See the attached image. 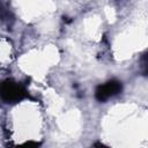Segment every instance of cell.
Masks as SVG:
<instances>
[{
    "label": "cell",
    "instance_id": "3957f363",
    "mask_svg": "<svg viewBox=\"0 0 148 148\" xmlns=\"http://www.w3.org/2000/svg\"><path fill=\"white\" fill-rule=\"evenodd\" d=\"M142 71H143V73L145 74H148V54H146L145 56V58H143V60H142Z\"/></svg>",
    "mask_w": 148,
    "mask_h": 148
},
{
    "label": "cell",
    "instance_id": "6da1fadb",
    "mask_svg": "<svg viewBox=\"0 0 148 148\" xmlns=\"http://www.w3.org/2000/svg\"><path fill=\"white\" fill-rule=\"evenodd\" d=\"M1 95L2 98L7 102H15V101H20L24 96V90L22 89L21 86L7 81L2 84Z\"/></svg>",
    "mask_w": 148,
    "mask_h": 148
},
{
    "label": "cell",
    "instance_id": "7a4b0ae2",
    "mask_svg": "<svg viewBox=\"0 0 148 148\" xmlns=\"http://www.w3.org/2000/svg\"><path fill=\"white\" fill-rule=\"evenodd\" d=\"M121 90V84L118 81H109L103 86H99L96 89L95 96L98 101L103 102L108 98H110L111 96L118 94Z\"/></svg>",
    "mask_w": 148,
    "mask_h": 148
}]
</instances>
